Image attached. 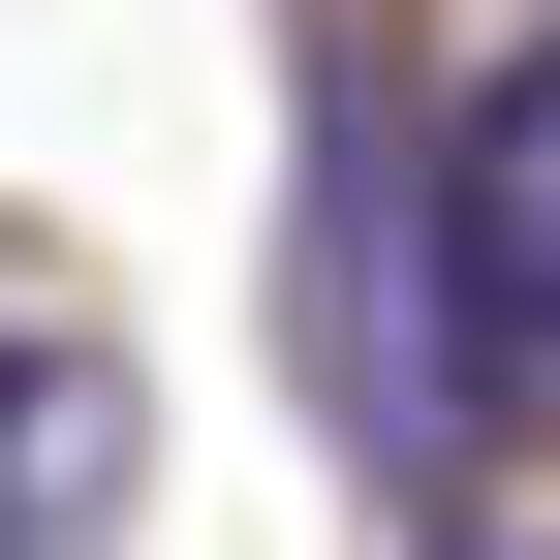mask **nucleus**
<instances>
[{"instance_id": "1", "label": "nucleus", "mask_w": 560, "mask_h": 560, "mask_svg": "<svg viewBox=\"0 0 560 560\" xmlns=\"http://www.w3.org/2000/svg\"><path fill=\"white\" fill-rule=\"evenodd\" d=\"M436 342L499 436H560V32H467L436 94Z\"/></svg>"}, {"instance_id": "2", "label": "nucleus", "mask_w": 560, "mask_h": 560, "mask_svg": "<svg viewBox=\"0 0 560 560\" xmlns=\"http://www.w3.org/2000/svg\"><path fill=\"white\" fill-rule=\"evenodd\" d=\"M467 560H560V529H467Z\"/></svg>"}]
</instances>
